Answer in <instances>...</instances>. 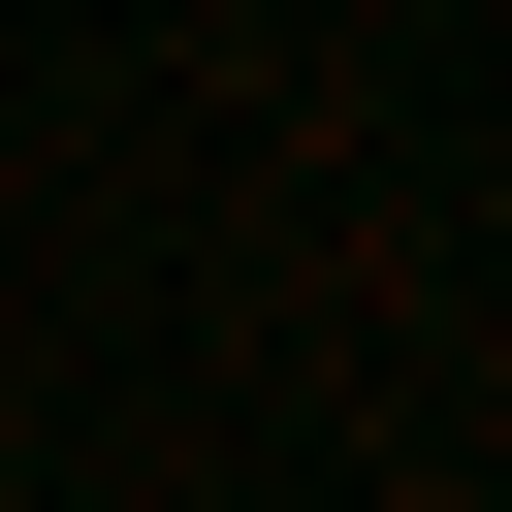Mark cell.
Returning <instances> with one entry per match:
<instances>
[{"mask_svg":"<svg viewBox=\"0 0 512 512\" xmlns=\"http://www.w3.org/2000/svg\"><path fill=\"white\" fill-rule=\"evenodd\" d=\"M0 512H32V480H0Z\"/></svg>","mask_w":512,"mask_h":512,"instance_id":"6da1fadb","label":"cell"}]
</instances>
